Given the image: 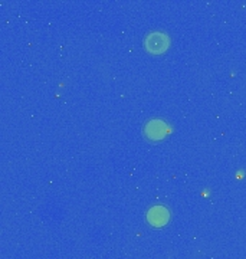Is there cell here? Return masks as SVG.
Masks as SVG:
<instances>
[{"mask_svg": "<svg viewBox=\"0 0 246 259\" xmlns=\"http://www.w3.org/2000/svg\"><path fill=\"white\" fill-rule=\"evenodd\" d=\"M169 133V127L163 120H150L144 125V136L151 141L163 140Z\"/></svg>", "mask_w": 246, "mask_h": 259, "instance_id": "7a4b0ae2", "label": "cell"}, {"mask_svg": "<svg viewBox=\"0 0 246 259\" xmlns=\"http://www.w3.org/2000/svg\"><path fill=\"white\" fill-rule=\"evenodd\" d=\"M147 221L154 228H161L170 221V212L164 206H154L147 212Z\"/></svg>", "mask_w": 246, "mask_h": 259, "instance_id": "3957f363", "label": "cell"}, {"mask_svg": "<svg viewBox=\"0 0 246 259\" xmlns=\"http://www.w3.org/2000/svg\"><path fill=\"white\" fill-rule=\"evenodd\" d=\"M144 47L150 54L160 55L170 47V37L163 32H150L144 39Z\"/></svg>", "mask_w": 246, "mask_h": 259, "instance_id": "6da1fadb", "label": "cell"}]
</instances>
